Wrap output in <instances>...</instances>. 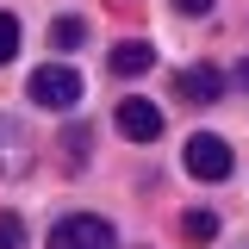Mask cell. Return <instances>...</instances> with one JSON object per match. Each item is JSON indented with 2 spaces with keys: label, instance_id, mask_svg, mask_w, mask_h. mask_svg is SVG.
<instances>
[{
  "label": "cell",
  "instance_id": "cell-1",
  "mask_svg": "<svg viewBox=\"0 0 249 249\" xmlns=\"http://www.w3.org/2000/svg\"><path fill=\"white\" fill-rule=\"evenodd\" d=\"M25 93L44 106V112H75V106L88 100V81H81L75 62H44V69H31Z\"/></svg>",
  "mask_w": 249,
  "mask_h": 249
},
{
  "label": "cell",
  "instance_id": "cell-2",
  "mask_svg": "<svg viewBox=\"0 0 249 249\" xmlns=\"http://www.w3.org/2000/svg\"><path fill=\"white\" fill-rule=\"evenodd\" d=\"M50 249H119V231L100 212H62L50 224Z\"/></svg>",
  "mask_w": 249,
  "mask_h": 249
},
{
  "label": "cell",
  "instance_id": "cell-3",
  "mask_svg": "<svg viewBox=\"0 0 249 249\" xmlns=\"http://www.w3.org/2000/svg\"><path fill=\"white\" fill-rule=\"evenodd\" d=\"M181 162H187L193 181H224V175L237 168V156H231V143H224L218 131H193L187 150H181Z\"/></svg>",
  "mask_w": 249,
  "mask_h": 249
},
{
  "label": "cell",
  "instance_id": "cell-4",
  "mask_svg": "<svg viewBox=\"0 0 249 249\" xmlns=\"http://www.w3.org/2000/svg\"><path fill=\"white\" fill-rule=\"evenodd\" d=\"M175 100H187V106H218V100H224V75H218L212 62L175 69Z\"/></svg>",
  "mask_w": 249,
  "mask_h": 249
},
{
  "label": "cell",
  "instance_id": "cell-5",
  "mask_svg": "<svg viewBox=\"0 0 249 249\" xmlns=\"http://www.w3.org/2000/svg\"><path fill=\"white\" fill-rule=\"evenodd\" d=\"M119 131L131 143H156L162 137V106L156 100H119Z\"/></svg>",
  "mask_w": 249,
  "mask_h": 249
},
{
  "label": "cell",
  "instance_id": "cell-6",
  "mask_svg": "<svg viewBox=\"0 0 249 249\" xmlns=\"http://www.w3.org/2000/svg\"><path fill=\"white\" fill-rule=\"evenodd\" d=\"M106 62H112V75H119V81H137V75H150V69H156V50L143 44V37H119Z\"/></svg>",
  "mask_w": 249,
  "mask_h": 249
},
{
  "label": "cell",
  "instance_id": "cell-7",
  "mask_svg": "<svg viewBox=\"0 0 249 249\" xmlns=\"http://www.w3.org/2000/svg\"><path fill=\"white\" fill-rule=\"evenodd\" d=\"M25 162H31L25 131H19V119H6V112H0V175H25Z\"/></svg>",
  "mask_w": 249,
  "mask_h": 249
},
{
  "label": "cell",
  "instance_id": "cell-8",
  "mask_svg": "<svg viewBox=\"0 0 249 249\" xmlns=\"http://www.w3.org/2000/svg\"><path fill=\"white\" fill-rule=\"evenodd\" d=\"M81 44H88V19H81V13L50 19V50H81Z\"/></svg>",
  "mask_w": 249,
  "mask_h": 249
},
{
  "label": "cell",
  "instance_id": "cell-9",
  "mask_svg": "<svg viewBox=\"0 0 249 249\" xmlns=\"http://www.w3.org/2000/svg\"><path fill=\"white\" fill-rule=\"evenodd\" d=\"M187 237H193V243H212V237H218V212L193 206V212H187Z\"/></svg>",
  "mask_w": 249,
  "mask_h": 249
},
{
  "label": "cell",
  "instance_id": "cell-10",
  "mask_svg": "<svg viewBox=\"0 0 249 249\" xmlns=\"http://www.w3.org/2000/svg\"><path fill=\"white\" fill-rule=\"evenodd\" d=\"M13 56H19V19H13V13L0 6V69H6Z\"/></svg>",
  "mask_w": 249,
  "mask_h": 249
},
{
  "label": "cell",
  "instance_id": "cell-11",
  "mask_svg": "<svg viewBox=\"0 0 249 249\" xmlns=\"http://www.w3.org/2000/svg\"><path fill=\"white\" fill-rule=\"evenodd\" d=\"M0 249H25V218L19 212H0Z\"/></svg>",
  "mask_w": 249,
  "mask_h": 249
},
{
  "label": "cell",
  "instance_id": "cell-12",
  "mask_svg": "<svg viewBox=\"0 0 249 249\" xmlns=\"http://www.w3.org/2000/svg\"><path fill=\"white\" fill-rule=\"evenodd\" d=\"M175 6H181L187 19H206V13H212V0H175Z\"/></svg>",
  "mask_w": 249,
  "mask_h": 249
},
{
  "label": "cell",
  "instance_id": "cell-13",
  "mask_svg": "<svg viewBox=\"0 0 249 249\" xmlns=\"http://www.w3.org/2000/svg\"><path fill=\"white\" fill-rule=\"evenodd\" d=\"M231 81H237V88H249V62H243V69H237V75H231Z\"/></svg>",
  "mask_w": 249,
  "mask_h": 249
},
{
  "label": "cell",
  "instance_id": "cell-14",
  "mask_svg": "<svg viewBox=\"0 0 249 249\" xmlns=\"http://www.w3.org/2000/svg\"><path fill=\"white\" fill-rule=\"evenodd\" d=\"M237 249H249V243H237Z\"/></svg>",
  "mask_w": 249,
  "mask_h": 249
}]
</instances>
